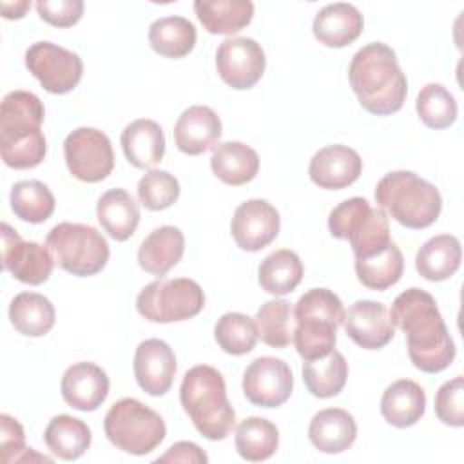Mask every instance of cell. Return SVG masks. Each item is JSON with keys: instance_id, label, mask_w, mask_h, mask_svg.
I'll list each match as a JSON object with an SVG mask.
<instances>
[{"instance_id": "cell-1", "label": "cell", "mask_w": 464, "mask_h": 464, "mask_svg": "<svg viewBox=\"0 0 464 464\" xmlns=\"http://www.w3.org/2000/svg\"><path fill=\"white\" fill-rule=\"evenodd\" d=\"M390 319L406 334L408 355L415 368L439 373L453 362L455 343L431 294L420 288L404 290L393 299Z\"/></svg>"}, {"instance_id": "cell-2", "label": "cell", "mask_w": 464, "mask_h": 464, "mask_svg": "<svg viewBox=\"0 0 464 464\" xmlns=\"http://www.w3.org/2000/svg\"><path fill=\"white\" fill-rule=\"evenodd\" d=\"M348 80L361 107L372 114L388 116L404 105L408 80L395 51L382 42L366 44L353 54Z\"/></svg>"}, {"instance_id": "cell-3", "label": "cell", "mask_w": 464, "mask_h": 464, "mask_svg": "<svg viewBox=\"0 0 464 464\" xmlns=\"http://www.w3.org/2000/svg\"><path fill=\"white\" fill-rule=\"evenodd\" d=\"M45 109L42 100L29 91H11L0 105V150L11 169H34L47 152L42 132Z\"/></svg>"}, {"instance_id": "cell-4", "label": "cell", "mask_w": 464, "mask_h": 464, "mask_svg": "<svg viewBox=\"0 0 464 464\" xmlns=\"http://www.w3.org/2000/svg\"><path fill=\"white\" fill-rule=\"evenodd\" d=\"M179 402L196 430L208 440L227 439L236 426V411L227 397L223 375L208 366L190 368L179 386Z\"/></svg>"}, {"instance_id": "cell-5", "label": "cell", "mask_w": 464, "mask_h": 464, "mask_svg": "<svg viewBox=\"0 0 464 464\" xmlns=\"http://www.w3.org/2000/svg\"><path fill=\"white\" fill-rule=\"evenodd\" d=\"M375 201L397 223L413 230L433 225L442 210L437 187L411 170L388 172L375 187Z\"/></svg>"}, {"instance_id": "cell-6", "label": "cell", "mask_w": 464, "mask_h": 464, "mask_svg": "<svg viewBox=\"0 0 464 464\" xmlns=\"http://www.w3.org/2000/svg\"><path fill=\"white\" fill-rule=\"evenodd\" d=\"M344 319V308L337 294L328 288L304 292L294 306V344L304 361L330 353L335 334Z\"/></svg>"}, {"instance_id": "cell-7", "label": "cell", "mask_w": 464, "mask_h": 464, "mask_svg": "<svg viewBox=\"0 0 464 464\" xmlns=\"http://www.w3.org/2000/svg\"><path fill=\"white\" fill-rule=\"evenodd\" d=\"M103 430L111 444L130 455L150 453L167 435L161 415L132 397L120 399L109 408Z\"/></svg>"}, {"instance_id": "cell-8", "label": "cell", "mask_w": 464, "mask_h": 464, "mask_svg": "<svg viewBox=\"0 0 464 464\" xmlns=\"http://www.w3.org/2000/svg\"><path fill=\"white\" fill-rule=\"evenodd\" d=\"M45 246L51 250L54 263L72 276L89 277L98 274L109 261V243L91 225L58 223L47 237Z\"/></svg>"}, {"instance_id": "cell-9", "label": "cell", "mask_w": 464, "mask_h": 464, "mask_svg": "<svg viewBox=\"0 0 464 464\" xmlns=\"http://www.w3.org/2000/svg\"><path fill=\"white\" fill-rule=\"evenodd\" d=\"M328 230L335 239L350 241L355 259L373 256L392 243L384 210L372 208L364 198L357 196L344 199L330 212Z\"/></svg>"}, {"instance_id": "cell-10", "label": "cell", "mask_w": 464, "mask_h": 464, "mask_svg": "<svg viewBox=\"0 0 464 464\" xmlns=\"http://www.w3.org/2000/svg\"><path fill=\"white\" fill-rule=\"evenodd\" d=\"M205 306L201 286L188 277H174L149 283L136 299L141 317L150 323H178L196 317Z\"/></svg>"}, {"instance_id": "cell-11", "label": "cell", "mask_w": 464, "mask_h": 464, "mask_svg": "<svg viewBox=\"0 0 464 464\" xmlns=\"http://www.w3.org/2000/svg\"><path fill=\"white\" fill-rule=\"evenodd\" d=\"M69 172L85 183L103 181L114 169V152L105 132L94 127H78L63 141Z\"/></svg>"}, {"instance_id": "cell-12", "label": "cell", "mask_w": 464, "mask_h": 464, "mask_svg": "<svg viewBox=\"0 0 464 464\" xmlns=\"http://www.w3.org/2000/svg\"><path fill=\"white\" fill-rule=\"evenodd\" d=\"M25 67L51 94L71 92L82 80V58L56 44L36 42L25 51Z\"/></svg>"}, {"instance_id": "cell-13", "label": "cell", "mask_w": 464, "mask_h": 464, "mask_svg": "<svg viewBox=\"0 0 464 464\" xmlns=\"http://www.w3.org/2000/svg\"><path fill=\"white\" fill-rule=\"evenodd\" d=\"M265 67V51L254 38H227L216 51L218 74L228 87L236 91L252 89L261 80Z\"/></svg>"}, {"instance_id": "cell-14", "label": "cell", "mask_w": 464, "mask_h": 464, "mask_svg": "<svg viewBox=\"0 0 464 464\" xmlns=\"http://www.w3.org/2000/svg\"><path fill=\"white\" fill-rule=\"evenodd\" d=\"M292 388V370L277 357H257L243 373V393L254 406L279 408L290 399Z\"/></svg>"}, {"instance_id": "cell-15", "label": "cell", "mask_w": 464, "mask_h": 464, "mask_svg": "<svg viewBox=\"0 0 464 464\" xmlns=\"http://www.w3.org/2000/svg\"><path fill=\"white\" fill-rule=\"evenodd\" d=\"M2 265L14 279L36 286L49 279L54 257L47 246L22 239L13 227L2 223Z\"/></svg>"}, {"instance_id": "cell-16", "label": "cell", "mask_w": 464, "mask_h": 464, "mask_svg": "<svg viewBox=\"0 0 464 464\" xmlns=\"http://www.w3.org/2000/svg\"><path fill=\"white\" fill-rule=\"evenodd\" d=\"M281 228L279 212L266 199H248L241 203L230 223L236 245L246 252H257L270 245Z\"/></svg>"}, {"instance_id": "cell-17", "label": "cell", "mask_w": 464, "mask_h": 464, "mask_svg": "<svg viewBox=\"0 0 464 464\" xmlns=\"http://www.w3.org/2000/svg\"><path fill=\"white\" fill-rule=\"evenodd\" d=\"M343 324L346 335L364 350L384 348L395 334L388 308L370 299L355 301L348 312H344Z\"/></svg>"}, {"instance_id": "cell-18", "label": "cell", "mask_w": 464, "mask_h": 464, "mask_svg": "<svg viewBox=\"0 0 464 464\" xmlns=\"http://www.w3.org/2000/svg\"><path fill=\"white\" fill-rule=\"evenodd\" d=\"M176 355L161 339H145L134 353V377L138 386L152 397L165 395L176 375Z\"/></svg>"}, {"instance_id": "cell-19", "label": "cell", "mask_w": 464, "mask_h": 464, "mask_svg": "<svg viewBox=\"0 0 464 464\" xmlns=\"http://www.w3.org/2000/svg\"><path fill=\"white\" fill-rule=\"evenodd\" d=\"M109 377L94 362H74L62 375V397L63 401L80 411L98 410L109 395Z\"/></svg>"}, {"instance_id": "cell-20", "label": "cell", "mask_w": 464, "mask_h": 464, "mask_svg": "<svg viewBox=\"0 0 464 464\" xmlns=\"http://www.w3.org/2000/svg\"><path fill=\"white\" fill-rule=\"evenodd\" d=\"M362 172V160L357 150L348 145H328L317 150L308 167L310 179L326 190H339L353 181Z\"/></svg>"}, {"instance_id": "cell-21", "label": "cell", "mask_w": 464, "mask_h": 464, "mask_svg": "<svg viewBox=\"0 0 464 464\" xmlns=\"http://www.w3.org/2000/svg\"><path fill=\"white\" fill-rule=\"evenodd\" d=\"M221 130V120L214 109L192 105L179 114L174 125V141L183 154L198 156L218 143Z\"/></svg>"}, {"instance_id": "cell-22", "label": "cell", "mask_w": 464, "mask_h": 464, "mask_svg": "<svg viewBox=\"0 0 464 464\" xmlns=\"http://www.w3.org/2000/svg\"><path fill=\"white\" fill-rule=\"evenodd\" d=\"M362 14L359 9L346 2L328 4L314 18L312 31L319 44L334 49L350 45L362 33Z\"/></svg>"}, {"instance_id": "cell-23", "label": "cell", "mask_w": 464, "mask_h": 464, "mask_svg": "<svg viewBox=\"0 0 464 464\" xmlns=\"http://www.w3.org/2000/svg\"><path fill=\"white\" fill-rule=\"evenodd\" d=\"M308 439L321 453L346 451L357 439L355 419L341 408L321 410L310 420Z\"/></svg>"}, {"instance_id": "cell-24", "label": "cell", "mask_w": 464, "mask_h": 464, "mask_svg": "<svg viewBox=\"0 0 464 464\" xmlns=\"http://www.w3.org/2000/svg\"><path fill=\"white\" fill-rule=\"evenodd\" d=\"M120 141L127 161L136 169H152L163 160L165 134L154 120L140 118L130 121L123 129Z\"/></svg>"}, {"instance_id": "cell-25", "label": "cell", "mask_w": 464, "mask_h": 464, "mask_svg": "<svg viewBox=\"0 0 464 464\" xmlns=\"http://www.w3.org/2000/svg\"><path fill=\"white\" fill-rule=\"evenodd\" d=\"M185 252V237L178 227L165 225L152 230L138 248V265L152 274L165 276L174 268Z\"/></svg>"}, {"instance_id": "cell-26", "label": "cell", "mask_w": 464, "mask_h": 464, "mask_svg": "<svg viewBox=\"0 0 464 464\" xmlns=\"http://www.w3.org/2000/svg\"><path fill=\"white\" fill-rule=\"evenodd\" d=\"M426 410V393L411 379H401L390 384L381 399L384 420L395 428H410L420 420Z\"/></svg>"}, {"instance_id": "cell-27", "label": "cell", "mask_w": 464, "mask_h": 464, "mask_svg": "<svg viewBox=\"0 0 464 464\" xmlns=\"http://www.w3.org/2000/svg\"><path fill=\"white\" fill-rule=\"evenodd\" d=\"M210 169L214 176L227 185H245L256 178L259 170V156L246 143L223 141L212 150Z\"/></svg>"}, {"instance_id": "cell-28", "label": "cell", "mask_w": 464, "mask_h": 464, "mask_svg": "<svg viewBox=\"0 0 464 464\" xmlns=\"http://www.w3.org/2000/svg\"><path fill=\"white\" fill-rule=\"evenodd\" d=\"M96 218L112 239L125 241L138 228L140 208L125 188H111L98 199Z\"/></svg>"}, {"instance_id": "cell-29", "label": "cell", "mask_w": 464, "mask_h": 464, "mask_svg": "<svg viewBox=\"0 0 464 464\" xmlns=\"http://www.w3.org/2000/svg\"><path fill=\"white\" fill-rule=\"evenodd\" d=\"M460 241L451 234L430 237L415 256L417 272L428 281L450 279L460 266Z\"/></svg>"}, {"instance_id": "cell-30", "label": "cell", "mask_w": 464, "mask_h": 464, "mask_svg": "<svg viewBox=\"0 0 464 464\" xmlns=\"http://www.w3.org/2000/svg\"><path fill=\"white\" fill-rule=\"evenodd\" d=\"M194 11L201 25L212 34H232L252 22L250 0H196Z\"/></svg>"}, {"instance_id": "cell-31", "label": "cell", "mask_w": 464, "mask_h": 464, "mask_svg": "<svg viewBox=\"0 0 464 464\" xmlns=\"http://www.w3.org/2000/svg\"><path fill=\"white\" fill-rule=\"evenodd\" d=\"M9 319L14 330L27 337H42L54 326L53 303L36 292H22L9 304Z\"/></svg>"}, {"instance_id": "cell-32", "label": "cell", "mask_w": 464, "mask_h": 464, "mask_svg": "<svg viewBox=\"0 0 464 464\" xmlns=\"http://www.w3.org/2000/svg\"><path fill=\"white\" fill-rule=\"evenodd\" d=\"M91 430L89 426L72 415H56L49 420L44 440L53 455L62 460L80 459L91 446Z\"/></svg>"}, {"instance_id": "cell-33", "label": "cell", "mask_w": 464, "mask_h": 464, "mask_svg": "<svg viewBox=\"0 0 464 464\" xmlns=\"http://www.w3.org/2000/svg\"><path fill=\"white\" fill-rule=\"evenodd\" d=\"M348 379V362L344 355L337 350L330 353L304 361L303 364V382L306 390L319 399H330L341 393Z\"/></svg>"}, {"instance_id": "cell-34", "label": "cell", "mask_w": 464, "mask_h": 464, "mask_svg": "<svg viewBox=\"0 0 464 464\" xmlns=\"http://www.w3.org/2000/svg\"><path fill=\"white\" fill-rule=\"evenodd\" d=\"M196 27L185 16H161L149 27V44L165 58H183L196 45Z\"/></svg>"}, {"instance_id": "cell-35", "label": "cell", "mask_w": 464, "mask_h": 464, "mask_svg": "<svg viewBox=\"0 0 464 464\" xmlns=\"http://www.w3.org/2000/svg\"><path fill=\"white\" fill-rule=\"evenodd\" d=\"M303 279V263L299 256L288 248H281L266 256L257 268L261 288L272 295H285L295 290Z\"/></svg>"}, {"instance_id": "cell-36", "label": "cell", "mask_w": 464, "mask_h": 464, "mask_svg": "<svg viewBox=\"0 0 464 464\" xmlns=\"http://www.w3.org/2000/svg\"><path fill=\"white\" fill-rule=\"evenodd\" d=\"M404 272V257L399 246L392 241L381 252L355 259V274L362 286L370 290H388Z\"/></svg>"}, {"instance_id": "cell-37", "label": "cell", "mask_w": 464, "mask_h": 464, "mask_svg": "<svg viewBox=\"0 0 464 464\" xmlns=\"http://www.w3.org/2000/svg\"><path fill=\"white\" fill-rule=\"evenodd\" d=\"M236 450L248 462L270 459L279 446V431L274 422L263 417H246L236 430Z\"/></svg>"}, {"instance_id": "cell-38", "label": "cell", "mask_w": 464, "mask_h": 464, "mask_svg": "<svg viewBox=\"0 0 464 464\" xmlns=\"http://www.w3.org/2000/svg\"><path fill=\"white\" fill-rule=\"evenodd\" d=\"M257 337L272 346L285 348L294 341V308L286 299H272L261 304L256 317Z\"/></svg>"}, {"instance_id": "cell-39", "label": "cell", "mask_w": 464, "mask_h": 464, "mask_svg": "<svg viewBox=\"0 0 464 464\" xmlns=\"http://www.w3.org/2000/svg\"><path fill=\"white\" fill-rule=\"evenodd\" d=\"M11 208L16 218L27 223H44L54 212V196L47 185L36 179H24L11 188Z\"/></svg>"}, {"instance_id": "cell-40", "label": "cell", "mask_w": 464, "mask_h": 464, "mask_svg": "<svg viewBox=\"0 0 464 464\" xmlns=\"http://www.w3.org/2000/svg\"><path fill=\"white\" fill-rule=\"evenodd\" d=\"M214 339L219 348L230 355H245L257 343L256 321L239 312L223 314L214 326Z\"/></svg>"}, {"instance_id": "cell-41", "label": "cell", "mask_w": 464, "mask_h": 464, "mask_svg": "<svg viewBox=\"0 0 464 464\" xmlns=\"http://www.w3.org/2000/svg\"><path fill=\"white\" fill-rule=\"evenodd\" d=\"M420 121L430 129H448L457 120V102L453 94L440 83H428L420 89L415 102Z\"/></svg>"}, {"instance_id": "cell-42", "label": "cell", "mask_w": 464, "mask_h": 464, "mask_svg": "<svg viewBox=\"0 0 464 464\" xmlns=\"http://www.w3.org/2000/svg\"><path fill=\"white\" fill-rule=\"evenodd\" d=\"M179 181L167 170H150L138 181V198L147 210H165L179 198Z\"/></svg>"}, {"instance_id": "cell-43", "label": "cell", "mask_w": 464, "mask_h": 464, "mask_svg": "<svg viewBox=\"0 0 464 464\" xmlns=\"http://www.w3.org/2000/svg\"><path fill=\"white\" fill-rule=\"evenodd\" d=\"M0 460L11 462H51L49 457L38 455L33 448L25 446L22 424L11 415H0Z\"/></svg>"}, {"instance_id": "cell-44", "label": "cell", "mask_w": 464, "mask_h": 464, "mask_svg": "<svg viewBox=\"0 0 464 464\" xmlns=\"http://www.w3.org/2000/svg\"><path fill=\"white\" fill-rule=\"evenodd\" d=\"M437 419L451 428L464 426V379L462 375L446 381L435 395Z\"/></svg>"}, {"instance_id": "cell-45", "label": "cell", "mask_w": 464, "mask_h": 464, "mask_svg": "<svg viewBox=\"0 0 464 464\" xmlns=\"http://www.w3.org/2000/svg\"><path fill=\"white\" fill-rule=\"evenodd\" d=\"M36 11L40 18L54 27H71L83 14L82 0H38Z\"/></svg>"}, {"instance_id": "cell-46", "label": "cell", "mask_w": 464, "mask_h": 464, "mask_svg": "<svg viewBox=\"0 0 464 464\" xmlns=\"http://www.w3.org/2000/svg\"><path fill=\"white\" fill-rule=\"evenodd\" d=\"M158 462H192V464H205L208 460L207 453L194 442L179 440L172 444L161 457L156 459Z\"/></svg>"}, {"instance_id": "cell-47", "label": "cell", "mask_w": 464, "mask_h": 464, "mask_svg": "<svg viewBox=\"0 0 464 464\" xmlns=\"http://www.w3.org/2000/svg\"><path fill=\"white\" fill-rule=\"evenodd\" d=\"M2 16L7 20H18L25 14V11L31 7L29 0H14V2H0Z\"/></svg>"}]
</instances>
